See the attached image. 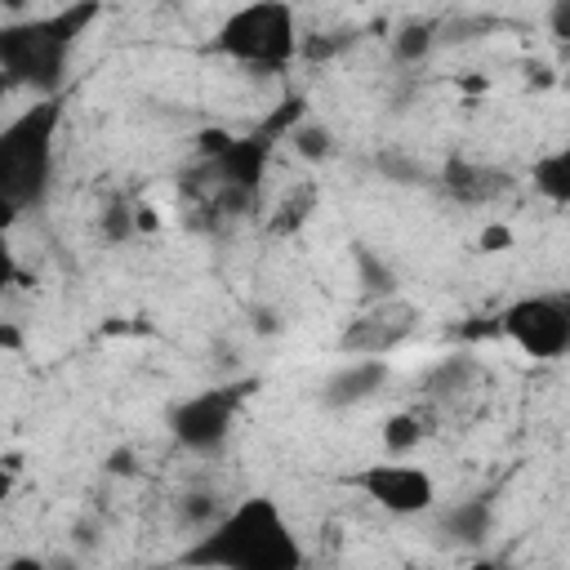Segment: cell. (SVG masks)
<instances>
[{"label": "cell", "mask_w": 570, "mask_h": 570, "mask_svg": "<svg viewBox=\"0 0 570 570\" xmlns=\"http://www.w3.org/2000/svg\"><path fill=\"white\" fill-rule=\"evenodd\" d=\"M178 561L187 566H227V570H298L307 557L276 508V499L254 494L240 499L232 512H223L209 534H200L196 548H187Z\"/></svg>", "instance_id": "cell-1"}, {"label": "cell", "mask_w": 570, "mask_h": 570, "mask_svg": "<svg viewBox=\"0 0 570 570\" xmlns=\"http://www.w3.org/2000/svg\"><path fill=\"white\" fill-rule=\"evenodd\" d=\"M98 18V0H71L58 13L45 18H27V22H9L0 31V67L9 85H27L40 98H53V89L62 85V67L71 45L85 36V27Z\"/></svg>", "instance_id": "cell-2"}, {"label": "cell", "mask_w": 570, "mask_h": 570, "mask_svg": "<svg viewBox=\"0 0 570 570\" xmlns=\"http://www.w3.org/2000/svg\"><path fill=\"white\" fill-rule=\"evenodd\" d=\"M62 120V98H40L0 134V200L13 218L18 209L36 205L53 174V134Z\"/></svg>", "instance_id": "cell-3"}, {"label": "cell", "mask_w": 570, "mask_h": 570, "mask_svg": "<svg viewBox=\"0 0 570 570\" xmlns=\"http://www.w3.org/2000/svg\"><path fill=\"white\" fill-rule=\"evenodd\" d=\"M214 49L232 62L276 71L285 62H294V53H298V18H294L289 0H249L223 18Z\"/></svg>", "instance_id": "cell-4"}, {"label": "cell", "mask_w": 570, "mask_h": 570, "mask_svg": "<svg viewBox=\"0 0 570 570\" xmlns=\"http://www.w3.org/2000/svg\"><path fill=\"white\" fill-rule=\"evenodd\" d=\"M499 330L534 361H557L570 356V289H548V294H525L503 307Z\"/></svg>", "instance_id": "cell-5"}, {"label": "cell", "mask_w": 570, "mask_h": 570, "mask_svg": "<svg viewBox=\"0 0 570 570\" xmlns=\"http://www.w3.org/2000/svg\"><path fill=\"white\" fill-rule=\"evenodd\" d=\"M249 396V383H232V387H209V392H196L187 396L174 414H169V428L178 436V445L196 450V454H209L227 441L240 405Z\"/></svg>", "instance_id": "cell-6"}, {"label": "cell", "mask_w": 570, "mask_h": 570, "mask_svg": "<svg viewBox=\"0 0 570 570\" xmlns=\"http://www.w3.org/2000/svg\"><path fill=\"white\" fill-rule=\"evenodd\" d=\"M352 490H361L374 508L392 512V517H414V512H428L436 503V481L414 468V463H396L392 454L383 463H365L347 476Z\"/></svg>", "instance_id": "cell-7"}, {"label": "cell", "mask_w": 570, "mask_h": 570, "mask_svg": "<svg viewBox=\"0 0 570 570\" xmlns=\"http://www.w3.org/2000/svg\"><path fill=\"white\" fill-rule=\"evenodd\" d=\"M414 325H419V307L396 298V294H387V298H374L361 316L347 321V330L338 334V347L347 356H383L401 338H410Z\"/></svg>", "instance_id": "cell-8"}, {"label": "cell", "mask_w": 570, "mask_h": 570, "mask_svg": "<svg viewBox=\"0 0 570 570\" xmlns=\"http://www.w3.org/2000/svg\"><path fill=\"white\" fill-rule=\"evenodd\" d=\"M383 383H387V361L383 356H352L343 370H334L325 379L321 401L334 405V410H343V405H356V401L374 396Z\"/></svg>", "instance_id": "cell-9"}, {"label": "cell", "mask_w": 570, "mask_h": 570, "mask_svg": "<svg viewBox=\"0 0 570 570\" xmlns=\"http://www.w3.org/2000/svg\"><path fill=\"white\" fill-rule=\"evenodd\" d=\"M445 187H450L459 200H490V196L508 191V178L494 174V169L468 165V160H450V165H445Z\"/></svg>", "instance_id": "cell-10"}, {"label": "cell", "mask_w": 570, "mask_h": 570, "mask_svg": "<svg viewBox=\"0 0 570 570\" xmlns=\"http://www.w3.org/2000/svg\"><path fill=\"white\" fill-rule=\"evenodd\" d=\"M530 183L552 205H570V142L557 147V151H548V156H539L530 165Z\"/></svg>", "instance_id": "cell-11"}, {"label": "cell", "mask_w": 570, "mask_h": 570, "mask_svg": "<svg viewBox=\"0 0 570 570\" xmlns=\"http://www.w3.org/2000/svg\"><path fill=\"white\" fill-rule=\"evenodd\" d=\"M490 499L481 494V499H468V503H459L450 517H445V525H450V534H459V539H468V543H476V539H485V530H490Z\"/></svg>", "instance_id": "cell-12"}, {"label": "cell", "mask_w": 570, "mask_h": 570, "mask_svg": "<svg viewBox=\"0 0 570 570\" xmlns=\"http://www.w3.org/2000/svg\"><path fill=\"white\" fill-rule=\"evenodd\" d=\"M423 419L419 414H410V410H401V414H392L387 423H383V450L392 454V459H401V454H410L419 441H423Z\"/></svg>", "instance_id": "cell-13"}, {"label": "cell", "mask_w": 570, "mask_h": 570, "mask_svg": "<svg viewBox=\"0 0 570 570\" xmlns=\"http://www.w3.org/2000/svg\"><path fill=\"white\" fill-rule=\"evenodd\" d=\"M312 205H316V187L312 183H303V187H294L281 205H276V218H272V232L281 236H289V232H298L303 223H307V214H312Z\"/></svg>", "instance_id": "cell-14"}, {"label": "cell", "mask_w": 570, "mask_h": 570, "mask_svg": "<svg viewBox=\"0 0 570 570\" xmlns=\"http://www.w3.org/2000/svg\"><path fill=\"white\" fill-rule=\"evenodd\" d=\"M432 40H436V27H432V22H410V27H401V31H396L392 53H396L401 62H419V58H428Z\"/></svg>", "instance_id": "cell-15"}, {"label": "cell", "mask_w": 570, "mask_h": 570, "mask_svg": "<svg viewBox=\"0 0 570 570\" xmlns=\"http://www.w3.org/2000/svg\"><path fill=\"white\" fill-rule=\"evenodd\" d=\"M356 267H361V281H365V294H370V298H387V294H396V276H392L365 245H356Z\"/></svg>", "instance_id": "cell-16"}, {"label": "cell", "mask_w": 570, "mask_h": 570, "mask_svg": "<svg viewBox=\"0 0 570 570\" xmlns=\"http://www.w3.org/2000/svg\"><path fill=\"white\" fill-rule=\"evenodd\" d=\"M294 147H298V156L321 160V156H330V129H321V125H298V129H294Z\"/></svg>", "instance_id": "cell-17"}, {"label": "cell", "mask_w": 570, "mask_h": 570, "mask_svg": "<svg viewBox=\"0 0 570 570\" xmlns=\"http://www.w3.org/2000/svg\"><path fill=\"white\" fill-rule=\"evenodd\" d=\"M298 116H303V98H289V102H285V107L263 125V134H267V138H276L281 129H294V125H298Z\"/></svg>", "instance_id": "cell-18"}, {"label": "cell", "mask_w": 570, "mask_h": 570, "mask_svg": "<svg viewBox=\"0 0 570 570\" xmlns=\"http://www.w3.org/2000/svg\"><path fill=\"white\" fill-rule=\"evenodd\" d=\"M508 245H512V232H508L503 223H490V227L481 232V249H485V254H499V249H508Z\"/></svg>", "instance_id": "cell-19"}, {"label": "cell", "mask_w": 570, "mask_h": 570, "mask_svg": "<svg viewBox=\"0 0 570 570\" xmlns=\"http://www.w3.org/2000/svg\"><path fill=\"white\" fill-rule=\"evenodd\" d=\"M548 27H552V36H557V40H570V0H552Z\"/></svg>", "instance_id": "cell-20"}, {"label": "cell", "mask_w": 570, "mask_h": 570, "mask_svg": "<svg viewBox=\"0 0 570 570\" xmlns=\"http://www.w3.org/2000/svg\"><path fill=\"white\" fill-rule=\"evenodd\" d=\"M187 517H191V521H218V508H214V499H209V494H191Z\"/></svg>", "instance_id": "cell-21"}, {"label": "cell", "mask_w": 570, "mask_h": 570, "mask_svg": "<svg viewBox=\"0 0 570 570\" xmlns=\"http://www.w3.org/2000/svg\"><path fill=\"white\" fill-rule=\"evenodd\" d=\"M0 4H4V9H9V13H18V9H22V4H27V0H0Z\"/></svg>", "instance_id": "cell-22"}]
</instances>
